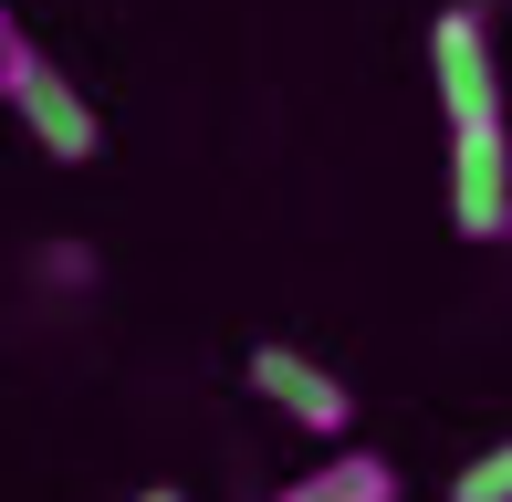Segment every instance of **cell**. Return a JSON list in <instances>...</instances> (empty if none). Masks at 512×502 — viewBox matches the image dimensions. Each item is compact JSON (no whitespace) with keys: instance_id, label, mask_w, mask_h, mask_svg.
<instances>
[{"instance_id":"1","label":"cell","mask_w":512,"mask_h":502,"mask_svg":"<svg viewBox=\"0 0 512 502\" xmlns=\"http://www.w3.org/2000/svg\"><path fill=\"white\" fill-rule=\"evenodd\" d=\"M429 84H439V116H450V136H471V126H512V116H502V53H492V21H481L471 0H450V11L429 21Z\"/></svg>"},{"instance_id":"2","label":"cell","mask_w":512,"mask_h":502,"mask_svg":"<svg viewBox=\"0 0 512 502\" xmlns=\"http://www.w3.org/2000/svg\"><path fill=\"white\" fill-rule=\"evenodd\" d=\"M251 398H262L272 419L314 429V440H345V429H356V398H345V377H335V367H314L304 346H251Z\"/></svg>"},{"instance_id":"3","label":"cell","mask_w":512,"mask_h":502,"mask_svg":"<svg viewBox=\"0 0 512 502\" xmlns=\"http://www.w3.org/2000/svg\"><path fill=\"white\" fill-rule=\"evenodd\" d=\"M21 126H32V147L42 157H63V168H84V157L105 147V126H95V105H84V84L63 74V63H32V74H21Z\"/></svg>"},{"instance_id":"4","label":"cell","mask_w":512,"mask_h":502,"mask_svg":"<svg viewBox=\"0 0 512 502\" xmlns=\"http://www.w3.org/2000/svg\"><path fill=\"white\" fill-rule=\"evenodd\" d=\"M272 502H398V461H377V450H335V461H314L304 482H283Z\"/></svg>"},{"instance_id":"5","label":"cell","mask_w":512,"mask_h":502,"mask_svg":"<svg viewBox=\"0 0 512 502\" xmlns=\"http://www.w3.org/2000/svg\"><path fill=\"white\" fill-rule=\"evenodd\" d=\"M450 502H512V440H492V450H481V461H460Z\"/></svg>"},{"instance_id":"6","label":"cell","mask_w":512,"mask_h":502,"mask_svg":"<svg viewBox=\"0 0 512 502\" xmlns=\"http://www.w3.org/2000/svg\"><path fill=\"white\" fill-rule=\"evenodd\" d=\"M32 63H42V53H32V42H21V21L0 11V95H21V74H32Z\"/></svg>"},{"instance_id":"7","label":"cell","mask_w":512,"mask_h":502,"mask_svg":"<svg viewBox=\"0 0 512 502\" xmlns=\"http://www.w3.org/2000/svg\"><path fill=\"white\" fill-rule=\"evenodd\" d=\"M136 502H189V492H178V482H147V492H136Z\"/></svg>"},{"instance_id":"8","label":"cell","mask_w":512,"mask_h":502,"mask_svg":"<svg viewBox=\"0 0 512 502\" xmlns=\"http://www.w3.org/2000/svg\"><path fill=\"white\" fill-rule=\"evenodd\" d=\"M502 241H512V220H502Z\"/></svg>"}]
</instances>
